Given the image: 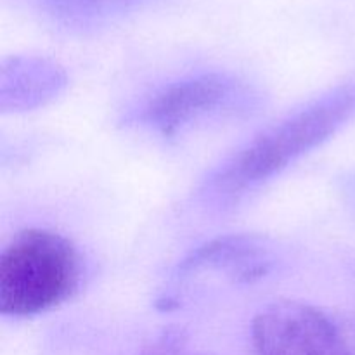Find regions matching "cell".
<instances>
[{
  "instance_id": "cell-3",
  "label": "cell",
  "mask_w": 355,
  "mask_h": 355,
  "mask_svg": "<svg viewBox=\"0 0 355 355\" xmlns=\"http://www.w3.org/2000/svg\"><path fill=\"white\" fill-rule=\"evenodd\" d=\"M257 94L225 73H203L170 83L148 101L137 121L173 137L208 120L238 116L252 111Z\"/></svg>"
},
{
  "instance_id": "cell-9",
  "label": "cell",
  "mask_w": 355,
  "mask_h": 355,
  "mask_svg": "<svg viewBox=\"0 0 355 355\" xmlns=\"http://www.w3.org/2000/svg\"><path fill=\"white\" fill-rule=\"evenodd\" d=\"M338 322L342 328L345 355H355V315H343L338 318Z\"/></svg>"
},
{
  "instance_id": "cell-1",
  "label": "cell",
  "mask_w": 355,
  "mask_h": 355,
  "mask_svg": "<svg viewBox=\"0 0 355 355\" xmlns=\"http://www.w3.org/2000/svg\"><path fill=\"white\" fill-rule=\"evenodd\" d=\"M354 110L350 89H336L290 114L225 159L201 187V200L231 207L274 175L328 141Z\"/></svg>"
},
{
  "instance_id": "cell-2",
  "label": "cell",
  "mask_w": 355,
  "mask_h": 355,
  "mask_svg": "<svg viewBox=\"0 0 355 355\" xmlns=\"http://www.w3.org/2000/svg\"><path fill=\"white\" fill-rule=\"evenodd\" d=\"M83 279L82 255L54 231L24 229L0 255V314L31 318L64 304Z\"/></svg>"
},
{
  "instance_id": "cell-7",
  "label": "cell",
  "mask_w": 355,
  "mask_h": 355,
  "mask_svg": "<svg viewBox=\"0 0 355 355\" xmlns=\"http://www.w3.org/2000/svg\"><path fill=\"white\" fill-rule=\"evenodd\" d=\"M141 0H42L49 16L68 28L85 30L134 9Z\"/></svg>"
},
{
  "instance_id": "cell-4",
  "label": "cell",
  "mask_w": 355,
  "mask_h": 355,
  "mask_svg": "<svg viewBox=\"0 0 355 355\" xmlns=\"http://www.w3.org/2000/svg\"><path fill=\"white\" fill-rule=\"evenodd\" d=\"M257 355H345L338 318L295 300L263 307L252 324Z\"/></svg>"
},
{
  "instance_id": "cell-8",
  "label": "cell",
  "mask_w": 355,
  "mask_h": 355,
  "mask_svg": "<svg viewBox=\"0 0 355 355\" xmlns=\"http://www.w3.org/2000/svg\"><path fill=\"white\" fill-rule=\"evenodd\" d=\"M141 355H187V336L184 329L170 326L156 335Z\"/></svg>"
},
{
  "instance_id": "cell-5",
  "label": "cell",
  "mask_w": 355,
  "mask_h": 355,
  "mask_svg": "<svg viewBox=\"0 0 355 355\" xmlns=\"http://www.w3.org/2000/svg\"><path fill=\"white\" fill-rule=\"evenodd\" d=\"M274 255L263 238L229 234L198 246L177 267L179 279L201 272H222L236 283H252L270 272Z\"/></svg>"
},
{
  "instance_id": "cell-6",
  "label": "cell",
  "mask_w": 355,
  "mask_h": 355,
  "mask_svg": "<svg viewBox=\"0 0 355 355\" xmlns=\"http://www.w3.org/2000/svg\"><path fill=\"white\" fill-rule=\"evenodd\" d=\"M68 76L55 62L33 55L6 59L0 68V111L23 113L45 106L66 89Z\"/></svg>"
}]
</instances>
